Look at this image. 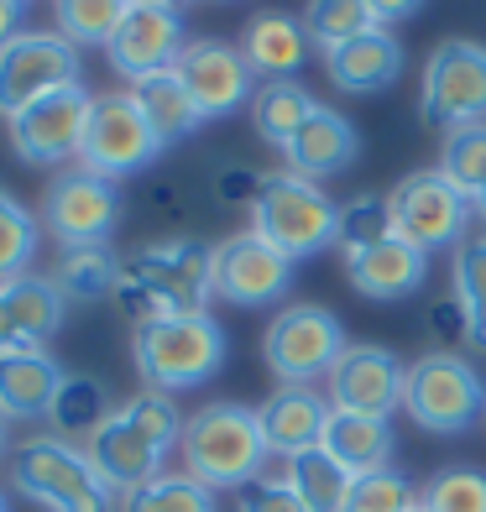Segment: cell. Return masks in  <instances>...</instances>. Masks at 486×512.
<instances>
[{
    "label": "cell",
    "instance_id": "obj_49",
    "mask_svg": "<svg viewBox=\"0 0 486 512\" xmlns=\"http://www.w3.org/2000/svg\"><path fill=\"white\" fill-rule=\"evenodd\" d=\"M471 215H476V220H481V225H486V189H481V194H476V199H471Z\"/></svg>",
    "mask_w": 486,
    "mask_h": 512
},
{
    "label": "cell",
    "instance_id": "obj_33",
    "mask_svg": "<svg viewBox=\"0 0 486 512\" xmlns=\"http://www.w3.org/2000/svg\"><path fill=\"white\" fill-rule=\"evenodd\" d=\"M110 418V398L95 377H63L58 398L48 408V424L58 429V439H89Z\"/></svg>",
    "mask_w": 486,
    "mask_h": 512
},
{
    "label": "cell",
    "instance_id": "obj_11",
    "mask_svg": "<svg viewBox=\"0 0 486 512\" xmlns=\"http://www.w3.org/2000/svg\"><path fill=\"white\" fill-rule=\"evenodd\" d=\"M387 199H392V230H398L408 246H419V251H445V246H460V241H466L471 199L460 194L439 168L408 173Z\"/></svg>",
    "mask_w": 486,
    "mask_h": 512
},
{
    "label": "cell",
    "instance_id": "obj_3",
    "mask_svg": "<svg viewBox=\"0 0 486 512\" xmlns=\"http://www.w3.org/2000/svg\"><path fill=\"white\" fill-rule=\"evenodd\" d=\"M131 356L142 382L157 392H189L204 387L225 366L230 340L215 314H178V319H147L131 335Z\"/></svg>",
    "mask_w": 486,
    "mask_h": 512
},
{
    "label": "cell",
    "instance_id": "obj_22",
    "mask_svg": "<svg viewBox=\"0 0 486 512\" xmlns=\"http://www.w3.org/2000/svg\"><path fill=\"white\" fill-rule=\"evenodd\" d=\"M288 173L298 178H309V183H324V178H340V173H351L356 168V157H361V131L345 121L340 110H314L309 115V126L288 142Z\"/></svg>",
    "mask_w": 486,
    "mask_h": 512
},
{
    "label": "cell",
    "instance_id": "obj_28",
    "mask_svg": "<svg viewBox=\"0 0 486 512\" xmlns=\"http://www.w3.org/2000/svg\"><path fill=\"white\" fill-rule=\"evenodd\" d=\"M246 110H251V131H257L267 147H283L288 152V142L309 126V115L319 105H314V95L298 79H262Z\"/></svg>",
    "mask_w": 486,
    "mask_h": 512
},
{
    "label": "cell",
    "instance_id": "obj_52",
    "mask_svg": "<svg viewBox=\"0 0 486 512\" xmlns=\"http://www.w3.org/2000/svg\"><path fill=\"white\" fill-rule=\"evenodd\" d=\"M210 6H225V0H210Z\"/></svg>",
    "mask_w": 486,
    "mask_h": 512
},
{
    "label": "cell",
    "instance_id": "obj_25",
    "mask_svg": "<svg viewBox=\"0 0 486 512\" xmlns=\"http://www.w3.org/2000/svg\"><path fill=\"white\" fill-rule=\"evenodd\" d=\"M126 95L136 100V110H142V121L152 126V136L162 142V152L178 147V142H189V136L204 126L199 110H194V95H189V89H183V79H178V68H162V74L136 79Z\"/></svg>",
    "mask_w": 486,
    "mask_h": 512
},
{
    "label": "cell",
    "instance_id": "obj_6",
    "mask_svg": "<svg viewBox=\"0 0 486 512\" xmlns=\"http://www.w3.org/2000/svg\"><path fill=\"white\" fill-rule=\"evenodd\" d=\"M403 413L429 434H466L486 418V382L466 356L429 351L408 366Z\"/></svg>",
    "mask_w": 486,
    "mask_h": 512
},
{
    "label": "cell",
    "instance_id": "obj_18",
    "mask_svg": "<svg viewBox=\"0 0 486 512\" xmlns=\"http://www.w3.org/2000/svg\"><path fill=\"white\" fill-rule=\"evenodd\" d=\"M330 398L314 387H277L272 398L257 408V424H262V439H267V455H304V450H319L324 445V429H330Z\"/></svg>",
    "mask_w": 486,
    "mask_h": 512
},
{
    "label": "cell",
    "instance_id": "obj_5",
    "mask_svg": "<svg viewBox=\"0 0 486 512\" xmlns=\"http://www.w3.org/2000/svg\"><path fill=\"white\" fill-rule=\"evenodd\" d=\"M11 486L21 497L42 502L48 512H110V486L100 481V471L89 465V455L74 439L42 434L27 439L11 455Z\"/></svg>",
    "mask_w": 486,
    "mask_h": 512
},
{
    "label": "cell",
    "instance_id": "obj_1",
    "mask_svg": "<svg viewBox=\"0 0 486 512\" xmlns=\"http://www.w3.org/2000/svg\"><path fill=\"white\" fill-rule=\"evenodd\" d=\"M210 251L215 246H199L189 236L142 246L136 256L121 262L115 304H121L136 324L178 319V314H204V304L215 298V288H210Z\"/></svg>",
    "mask_w": 486,
    "mask_h": 512
},
{
    "label": "cell",
    "instance_id": "obj_15",
    "mask_svg": "<svg viewBox=\"0 0 486 512\" xmlns=\"http://www.w3.org/2000/svg\"><path fill=\"white\" fill-rule=\"evenodd\" d=\"M403 382H408V366L387 345H345V356L324 377V398L340 413L392 418L403 408Z\"/></svg>",
    "mask_w": 486,
    "mask_h": 512
},
{
    "label": "cell",
    "instance_id": "obj_46",
    "mask_svg": "<svg viewBox=\"0 0 486 512\" xmlns=\"http://www.w3.org/2000/svg\"><path fill=\"white\" fill-rule=\"evenodd\" d=\"M32 0H0V48L21 37V16H27Z\"/></svg>",
    "mask_w": 486,
    "mask_h": 512
},
{
    "label": "cell",
    "instance_id": "obj_8",
    "mask_svg": "<svg viewBox=\"0 0 486 512\" xmlns=\"http://www.w3.org/2000/svg\"><path fill=\"white\" fill-rule=\"evenodd\" d=\"M345 345H351V340H345V324L330 309L293 304V309H283L267 324L262 356H267L272 377L283 387H314L319 377H330V371H335V361L345 356Z\"/></svg>",
    "mask_w": 486,
    "mask_h": 512
},
{
    "label": "cell",
    "instance_id": "obj_27",
    "mask_svg": "<svg viewBox=\"0 0 486 512\" xmlns=\"http://www.w3.org/2000/svg\"><path fill=\"white\" fill-rule=\"evenodd\" d=\"M0 288H6V309H11V324H16L21 345H27V351H42V345L63 330L68 298L58 293L53 277H32V272H21Z\"/></svg>",
    "mask_w": 486,
    "mask_h": 512
},
{
    "label": "cell",
    "instance_id": "obj_26",
    "mask_svg": "<svg viewBox=\"0 0 486 512\" xmlns=\"http://www.w3.org/2000/svg\"><path fill=\"white\" fill-rule=\"evenodd\" d=\"M324 450H330L351 476H372V471H387L392 465V424L387 418H366V413H330V429H324Z\"/></svg>",
    "mask_w": 486,
    "mask_h": 512
},
{
    "label": "cell",
    "instance_id": "obj_53",
    "mask_svg": "<svg viewBox=\"0 0 486 512\" xmlns=\"http://www.w3.org/2000/svg\"><path fill=\"white\" fill-rule=\"evenodd\" d=\"M413 512H424V507H413Z\"/></svg>",
    "mask_w": 486,
    "mask_h": 512
},
{
    "label": "cell",
    "instance_id": "obj_13",
    "mask_svg": "<svg viewBox=\"0 0 486 512\" xmlns=\"http://www.w3.org/2000/svg\"><path fill=\"white\" fill-rule=\"evenodd\" d=\"M210 288L230 309H267L293 288V262L283 251H272L262 236H230L210 251Z\"/></svg>",
    "mask_w": 486,
    "mask_h": 512
},
{
    "label": "cell",
    "instance_id": "obj_10",
    "mask_svg": "<svg viewBox=\"0 0 486 512\" xmlns=\"http://www.w3.org/2000/svg\"><path fill=\"white\" fill-rule=\"evenodd\" d=\"M79 84V48L58 32H21L0 48V115L16 121L37 100Z\"/></svg>",
    "mask_w": 486,
    "mask_h": 512
},
{
    "label": "cell",
    "instance_id": "obj_17",
    "mask_svg": "<svg viewBox=\"0 0 486 512\" xmlns=\"http://www.w3.org/2000/svg\"><path fill=\"white\" fill-rule=\"evenodd\" d=\"M189 48V32H183V11H157V6H131V16L121 21V32L110 37V68L121 79H147V74H162L173 68Z\"/></svg>",
    "mask_w": 486,
    "mask_h": 512
},
{
    "label": "cell",
    "instance_id": "obj_40",
    "mask_svg": "<svg viewBox=\"0 0 486 512\" xmlns=\"http://www.w3.org/2000/svg\"><path fill=\"white\" fill-rule=\"evenodd\" d=\"M32 256H37V215L0 189V283L27 272Z\"/></svg>",
    "mask_w": 486,
    "mask_h": 512
},
{
    "label": "cell",
    "instance_id": "obj_19",
    "mask_svg": "<svg viewBox=\"0 0 486 512\" xmlns=\"http://www.w3.org/2000/svg\"><path fill=\"white\" fill-rule=\"evenodd\" d=\"M84 455L100 471V481L110 486V492H121V497L136 492V486H147L152 476H162V460H168V455L152 445V439H142V434L126 424L121 408H115L105 424L84 439Z\"/></svg>",
    "mask_w": 486,
    "mask_h": 512
},
{
    "label": "cell",
    "instance_id": "obj_21",
    "mask_svg": "<svg viewBox=\"0 0 486 512\" xmlns=\"http://www.w3.org/2000/svg\"><path fill=\"white\" fill-rule=\"evenodd\" d=\"M345 277L361 298H377V304H398V298L419 293L429 277V251L408 246L403 236H392L382 246H366L345 256Z\"/></svg>",
    "mask_w": 486,
    "mask_h": 512
},
{
    "label": "cell",
    "instance_id": "obj_43",
    "mask_svg": "<svg viewBox=\"0 0 486 512\" xmlns=\"http://www.w3.org/2000/svg\"><path fill=\"white\" fill-rule=\"evenodd\" d=\"M429 335L445 340V351L455 340H471V324H466V309H460V298H439L429 309Z\"/></svg>",
    "mask_w": 486,
    "mask_h": 512
},
{
    "label": "cell",
    "instance_id": "obj_14",
    "mask_svg": "<svg viewBox=\"0 0 486 512\" xmlns=\"http://www.w3.org/2000/svg\"><path fill=\"white\" fill-rule=\"evenodd\" d=\"M89 110H95V95L84 84H68L58 95L37 100L32 110H21L11 121V147L27 168H58V162L79 157L84 147V126Z\"/></svg>",
    "mask_w": 486,
    "mask_h": 512
},
{
    "label": "cell",
    "instance_id": "obj_30",
    "mask_svg": "<svg viewBox=\"0 0 486 512\" xmlns=\"http://www.w3.org/2000/svg\"><path fill=\"white\" fill-rule=\"evenodd\" d=\"M121 512H220L215 486L194 481L189 471H162L147 486L121 497Z\"/></svg>",
    "mask_w": 486,
    "mask_h": 512
},
{
    "label": "cell",
    "instance_id": "obj_12",
    "mask_svg": "<svg viewBox=\"0 0 486 512\" xmlns=\"http://www.w3.org/2000/svg\"><path fill=\"white\" fill-rule=\"evenodd\" d=\"M115 215H121V189L100 173L68 168L48 183V199H42V225L58 236L63 251H84V246H105Z\"/></svg>",
    "mask_w": 486,
    "mask_h": 512
},
{
    "label": "cell",
    "instance_id": "obj_2",
    "mask_svg": "<svg viewBox=\"0 0 486 512\" xmlns=\"http://www.w3.org/2000/svg\"><path fill=\"white\" fill-rule=\"evenodd\" d=\"M183 471L215 492H241L262 476L267 465V439L257 424V408L246 403H204L178 439Z\"/></svg>",
    "mask_w": 486,
    "mask_h": 512
},
{
    "label": "cell",
    "instance_id": "obj_34",
    "mask_svg": "<svg viewBox=\"0 0 486 512\" xmlns=\"http://www.w3.org/2000/svg\"><path fill=\"white\" fill-rule=\"evenodd\" d=\"M298 21H304L309 42H314V48H324V53L377 27V16H372V6H366V0H309Z\"/></svg>",
    "mask_w": 486,
    "mask_h": 512
},
{
    "label": "cell",
    "instance_id": "obj_29",
    "mask_svg": "<svg viewBox=\"0 0 486 512\" xmlns=\"http://www.w3.org/2000/svg\"><path fill=\"white\" fill-rule=\"evenodd\" d=\"M351 471L330 455V450H304V455H293L288 460V486L298 497H304L309 512H340L345 507V492H351Z\"/></svg>",
    "mask_w": 486,
    "mask_h": 512
},
{
    "label": "cell",
    "instance_id": "obj_31",
    "mask_svg": "<svg viewBox=\"0 0 486 512\" xmlns=\"http://www.w3.org/2000/svg\"><path fill=\"white\" fill-rule=\"evenodd\" d=\"M53 283L68 304H100V298H115V288H121V262L105 246H84L63 256Z\"/></svg>",
    "mask_w": 486,
    "mask_h": 512
},
{
    "label": "cell",
    "instance_id": "obj_50",
    "mask_svg": "<svg viewBox=\"0 0 486 512\" xmlns=\"http://www.w3.org/2000/svg\"><path fill=\"white\" fill-rule=\"evenodd\" d=\"M6 445H11V424L0 418V455H6Z\"/></svg>",
    "mask_w": 486,
    "mask_h": 512
},
{
    "label": "cell",
    "instance_id": "obj_24",
    "mask_svg": "<svg viewBox=\"0 0 486 512\" xmlns=\"http://www.w3.org/2000/svg\"><path fill=\"white\" fill-rule=\"evenodd\" d=\"M309 32L304 21L288 16V11H262L246 21V37H241V53L246 63L257 68L262 79H298V68L309 63Z\"/></svg>",
    "mask_w": 486,
    "mask_h": 512
},
{
    "label": "cell",
    "instance_id": "obj_37",
    "mask_svg": "<svg viewBox=\"0 0 486 512\" xmlns=\"http://www.w3.org/2000/svg\"><path fill=\"white\" fill-rule=\"evenodd\" d=\"M439 173L466 199H476L486 189V121L445 131V147H439Z\"/></svg>",
    "mask_w": 486,
    "mask_h": 512
},
{
    "label": "cell",
    "instance_id": "obj_36",
    "mask_svg": "<svg viewBox=\"0 0 486 512\" xmlns=\"http://www.w3.org/2000/svg\"><path fill=\"white\" fill-rule=\"evenodd\" d=\"M392 199L387 194H356L340 204V225H335V246L351 256V251H366V246H382L392 241Z\"/></svg>",
    "mask_w": 486,
    "mask_h": 512
},
{
    "label": "cell",
    "instance_id": "obj_7",
    "mask_svg": "<svg viewBox=\"0 0 486 512\" xmlns=\"http://www.w3.org/2000/svg\"><path fill=\"white\" fill-rule=\"evenodd\" d=\"M419 115L434 131H460L486 121V42L445 37L424 63Z\"/></svg>",
    "mask_w": 486,
    "mask_h": 512
},
{
    "label": "cell",
    "instance_id": "obj_51",
    "mask_svg": "<svg viewBox=\"0 0 486 512\" xmlns=\"http://www.w3.org/2000/svg\"><path fill=\"white\" fill-rule=\"evenodd\" d=\"M0 512H11V497L6 492H0Z\"/></svg>",
    "mask_w": 486,
    "mask_h": 512
},
{
    "label": "cell",
    "instance_id": "obj_47",
    "mask_svg": "<svg viewBox=\"0 0 486 512\" xmlns=\"http://www.w3.org/2000/svg\"><path fill=\"white\" fill-rule=\"evenodd\" d=\"M27 345H21L16 324H11V309H6V288H0V356H21Z\"/></svg>",
    "mask_w": 486,
    "mask_h": 512
},
{
    "label": "cell",
    "instance_id": "obj_9",
    "mask_svg": "<svg viewBox=\"0 0 486 512\" xmlns=\"http://www.w3.org/2000/svg\"><path fill=\"white\" fill-rule=\"evenodd\" d=\"M157 157H162V142L142 121L136 100L131 95H95V110H89V126H84V147H79V168L121 183V178H136L142 168H152Z\"/></svg>",
    "mask_w": 486,
    "mask_h": 512
},
{
    "label": "cell",
    "instance_id": "obj_45",
    "mask_svg": "<svg viewBox=\"0 0 486 512\" xmlns=\"http://www.w3.org/2000/svg\"><path fill=\"white\" fill-rule=\"evenodd\" d=\"M366 6H372L377 27H398V21H408V16L424 11V0H366Z\"/></svg>",
    "mask_w": 486,
    "mask_h": 512
},
{
    "label": "cell",
    "instance_id": "obj_20",
    "mask_svg": "<svg viewBox=\"0 0 486 512\" xmlns=\"http://www.w3.org/2000/svg\"><path fill=\"white\" fill-rule=\"evenodd\" d=\"M324 68L340 95H382L403 79V42L392 37V27H372L324 53Z\"/></svg>",
    "mask_w": 486,
    "mask_h": 512
},
{
    "label": "cell",
    "instance_id": "obj_16",
    "mask_svg": "<svg viewBox=\"0 0 486 512\" xmlns=\"http://www.w3.org/2000/svg\"><path fill=\"white\" fill-rule=\"evenodd\" d=\"M173 68H178L183 89L194 95L199 121H220V115L251 105V95H257V68L246 63L236 42H215V37L189 42Z\"/></svg>",
    "mask_w": 486,
    "mask_h": 512
},
{
    "label": "cell",
    "instance_id": "obj_42",
    "mask_svg": "<svg viewBox=\"0 0 486 512\" xmlns=\"http://www.w3.org/2000/svg\"><path fill=\"white\" fill-rule=\"evenodd\" d=\"M236 512H309V507L288 486V476H257L236 492Z\"/></svg>",
    "mask_w": 486,
    "mask_h": 512
},
{
    "label": "cell",
    "instance_id": "obj_32",
    "mask_svg": "<svg viewBox=\"0 0 486 512\" xmlns=\"http://www.w3.org/2000/svg\"><path fill=\"white\" fill-rule=\"evenodd\" d=\"M53 16L58 37H68L74 48H110V37L131 16V0H53Z\"/></svg>",
    "mask_w": 486,
    "mask_h": 512
},
{
    "label": "cell",
    "instance_id": "obj_23",
    "mask_svg": "<svg viewBox=\"0 0 486 512\" xmlns=\"http://www.w3.org/2000/svg\"><path fill=\"white\" fill-rule=\"evenodd\" d=\"M63 377H68V371L48 351L0 356V418H6V424H32V418H48Z\"/></svg>",
    "mask_w": 486,
    "mask_h": 512
},
{
    "label": "cell",
    "instance_id": "obj_39",
    "mask_svg": "<svg viewBox=\"0 0 486 512\" xmlns=\"http://www.w3.org/2000/svg\"><path fill=\"white\" fill-rule=\"evenodd\" d=\"M413 507H419V486H413L398 465H387V471L356 476L340 512H413Z\"/></svg>",
    "mask_w": 486,
    "mask_h": 512
},
{
    "label": "cell",
    "instance_id": "obj_4",
    "mask_svg": "<svg viewBox=\"0 0 486 512\" xmlns=\"http://www.w3.org/2000/svg\"><path fill=\"white\" fill-rule=\"evenodd\" d=\"M335 225H340V204L319 183L298 173L262 178V194L251 204V236H262L288 262H309L324 246H335Z\"/></svg>",
    "mask_w": 486,
    "mask_h": 512
},
{
    "label": "cell",
    "instance_id": "obj_38",
    "mask_svg": "<svg viewBox=\"0 0 486 512\" xmlns=\"http://www.w3.org/2000/svg\"><path fill=\"white\" fill-rule=\"evenodd\" d=\"M121 418L142 434V439H152V445L168 455V450H178V439H183V424L189 418L178 413V403H173V392H157V387H142L136 398H126L121 403Z\"/></svg>",
    "mask_w": 486,
    "mask_h": 512
},
{
    "label": "cell",
    "instance_id": "obj_48",
    "mask_svg": "<svg viewBox=\"0 0 486 512\" xmlns=\"http://www.w3.org/2000/svg\"><path fill=\"white\" fill-rule=\"evenodd\" d=\"M131 6H157V11H183L189 0H131Z\"/></svg>",
    "mask_w": 486,
    "mask_h": 512
},
{
    "label": "cell",
    "instance_id": "obj_44",
    "mask_svg": "<svg viewBox=\"0 0 486 512\" xmlns=\"http://www.w3.org/2000/svg\"><path fill=\"white\" fill-rule=\"evenodd\" d=\"M262 178H267V173H257V168H225V173H220V199H225V204H257Z\"/></svg>",
    "mask_w": 486,
    "mask_h": 512
},
{
    "label": "cell",
    "instance_id": "obj_35",
    "mask_svg": "<svg viewBox=\"0 0 486 512\" xmlns=\"http://www.w3.org/2000/svg\"><path fill=\"white\" fill-rule=\"evenodd\" d=\"M455 298L466 309L471 345L486 351V230H476V236L455 246Z\"/></svg>",
    "mask_w": 486,
    "mask_h": 512
},
{
    "label": "cell",
    "instance_id": "obj_41",
    "mask_svg": "<svg viewBox=\"0 0 486 512\" xmlns=\"http://www.w3.org/2000/svg\"><path fill=\"white\" fill-rule=\"evenodd\" d=\"M424 512H486V476L481 471H439L424 492Z\"/></svg>",
    "mask_w": 486,
    "mask_h": 512
}]
</instances>
